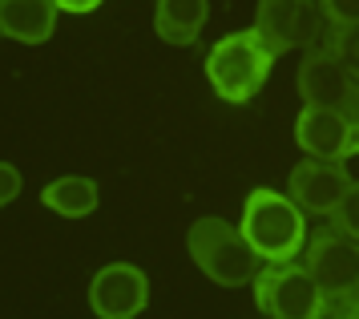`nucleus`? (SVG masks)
Returning a JSON list of instances; mask_svg holds the SVG:
<instances>
[{"mask_svg": "<svg viewBox=\"0 0 359 319\" xmlns=\"http://www.w3.org/2000/svg\"><path fill=\"white\" fill-rule=\"evenodd\" d=\"M315 319H335V311H319V315H315Z\"/></svg>", "mask_w": 359, "mask_h": 319, "instance_id": "aec40b11", "label": "nucleus"}, {"mask_svg": "<svg viewBox=\"0 0 359 319\" xmlns=\"http://www.w3.org/2000/svg\"><path fill=\"white\" fill-rule=\"evenodd\" d=\"M294 142L307 158L319 162H343L347 154H355L359 145V126L347 122L343 113L323 110V105H303L294 117Z\"/></svg>", "mask_w": 359, "mask_h": 319, "instance_id": "1a4fd4ad", "label": "nucleus"}, {"mask_svg": "<svg viewBox=\"0 0 359 319\" xmlns=\"http://www.w3.org/2000/svg\"><path fill=\"white\" fill-rule=\"evenodd\" d=\"M335 319H359V295L351 299V304H343L339 311H335Z\"/></svg>", "mask_w": 359, "mask_h": 319, "instance_id": "6ab92c4d", "label": "nucleus"}, {"mask_svg": "<svg viewBox=\"0 0 359 319\" xmlns=\"http://www.w3.org/2000/svg\"><path fill=\"white\" fill-rule=\"evenodd\" d=\"M299 97L307 105L343 113L347 122L359 126V81L331 57V48H307L299 65Z\"/></svg>", "mask_w": 359, "mask_h": 319, "instance_id": "0eeeda50", "label": "nucleus"}, {"mask_svg": "<svg viewBox=\"0 0 359 319\" xmlns=\"http://www.w3.org/2000/svg\"><path fill=\"white\" fill-rule=\"evenodd\" d=\"M186 251L198 263V271L218 287L255 283V275L262 271V259L255 255V247L226 219H198L186 235Z\"/></svg>", "mask_w": 359, "mask_h": 319, "instance_id": "7ed1b4c3", "label": "nucleus"}, {"mask_svg": "<svg viewBox=\"0 0 359 319\" xmlns=\"http://www.w3.org/2000/svg\"><path fill=\"white\" fill-rule=\"evenodd\" d=\"M327 48H331V57L359 81V25H331Z\"/></svg>", "mask_w": 359, "mask_h": 319, "instance_id": "4468645a", "label": "nucleus"}, {"mask_svg": "<svg viewBox=\"0 0 359 319\" xmlns=\"http://www.w3.org/2000/svg\"><path fill=\"white\" fill-rule=\"evenodd\" d=\"M255 32L275 57L291 53V48H315L319 32H323V13L315 0H259Z\"/></svg>", "mask_w": 359, "mask_h": 319, "instance_id": "423d86ee", "label": "nucleus"}, {"mask_svg": "<svg viewBox=\"0 0 359 319\" xmlns=\"http://www.w3.org/2000/svg\"><path fill=\"white\" fill-rule=\"evenodd\" d=\"M210 16V4L206 0H158L154 8V32L162 37L165 45H194L202 25Z\"/></svg>", "mask_w": 359, "mask_h": 319, "instance_id": "f8f14e48", "label": "nucleus"}, {"mask_svg": "<svg viewBox=\"0 0 359 319\" xmlns=\"http://www.w3.org/2000/svg\"><path fill=\"white\" fill-rule=\"evenodd\" d=\"M238 230L246 235V242L255 247V255L262 263H294L307 251V219H303V210L291 202V194L266 190V186L246 194Z\"/></svg>", "mask_w": 359, "mask_h": 319, "instance_id": "f257e3e1", "label": "nucleus"}, {"mask_svg": "<svg viewBox=\"0 0 359 319\" xmlns=\"http://www.w3.org/2000/svg\"><path fill=\"white\" fill-rule=\"evenodd\" d=\"M355 150H359V145H355Z\"/></svg>", "mask_w": 359, "mask_h": 319, "instance_id": "412c9836", "label": "nucleus"}, {"mask_svg": "<svg viewBox=\"0 0 359 319\" xmlns=\"http://www.w3.org/2000/svg\"><path fill=\"white\" fill-rule=\"evenodd\" d=\"M319 13L331 25H359V0H319Z\"/></svg>", "mask_w": 359, "mask_h": 319, "instance_id": "dca6fc26", "label": "nucleus"}, {"mask_svg": "<svg viewBox=\"0 0 359 319\" xmlns=\"http://www.w3.org/2000/svg\"><path fill=\"white\" fill-rule=\"evenodd\" d=\"M20 186H25V178L13 162H0V207H8V202H17Z\"/></svg>", "mask_w": 359, "mask_h": 319, "instance_id": "f3484780", "label": "nucleus"}, {"mask_svg": "<svg viewBox=\"0 0 359 319\" xmlns=\"http://www.w3.org/2000/svg\"><path fill=\"white\" fill-rule=\"evenodd\" d=\"M275 53L262 45V37L255 29L226 32L218 45L206 53V81L210 89L230 105H246L250 97H259V89L271 77Z\"/></svg>", "mask_w": 359, "mask_h": 319, "instance_id": "f03ea898", "label": "nucleus"}, {"mask_svg": "<svg viewBox=\"0 0 359 319\" xmlns=\"http://www.w3.org/2000/svg\"><path fill=\"white\" fill-rule=\"evenodd\" d=\"M41 202L61 214V219H85L97 210V182L81 174H65V178H53L49 186L41 190Z\"/></svg>", "mask_w": 359, "mask_h": 319, "instance_id": "ddd939ff", "label": "nucleus"}, {"mask_svg": "<svg viewBox=\"0 0 359 319\" xmlns=\"http://www.w3.org/2000/svg\"><path fill=\"white\" fill-rule=\"evenodd\" d=\"M149 304V279L133 263H109L89 279V307L97 319H137Z\"/></svg>", "mask_w": 359, "mask_h": 319, "instance_id": "6e6552de", "label": "nucleus"}, {"mask_svg": "<svg viewBox=\"0 0 359 319\" xmlns=\"http://www.w3.org/2000/svg\"><path fill=\"white\" fill-rule=\"evenodd\" d=\"M347 190H351V174L343 170V162L307 158L287 178V194L303 214H335Z\"/></svg>", "mask_w": 359, "mask_h": 319, "instance_id": "9d476101", "label": "nucleus"}, {"mask_svg": "<svg viewBox=\"0 0 359 319\" xmlns=\"http://www.w3.org/2000/svg\"><path fill=\"white\" fill-rule=\"evenodd\" d=\"M303 267L315 279V287L323 291L327 311H339L359 295V242H351L339 230H323L307 242Z\"/></svg>", "mask_w": 359, "mask_h": 319, "instance_id": "39448f33", "label": "nucleus"}, {"mask_svg": "<svg viewBox=\"0 0 359 319\" xmlns=\"http://www.w3.org/2000/svg\"><path fill=\"white\" fill-rule=\"evenodd\" d=\"M61 13H93V8H101L105 0H53Z\"/></svg>", "mask_w": 359, "mask_h": 319, "instance_id": "a211bd4d", "label": "nucleus"}, {"mask_svg": "<svg viewBox=\"0 0 359 319\" xmlns=\"http://www.w3.org/2000/svg\"><path fill=\"white\" fill-rule=\"evenodd\" d=\"M57 4L53 0H0V37L20 45H45L57 32Z\"/></svg>", "mask_w": 359, "mask_h": 319, "instance_id": "9b49d317", "label": "nucleus"}, {"mask_svg": "<svg viewBox=\"0 0 359 319\" xmlns=\"http://www.w3.org/2000/svg\"><path fill=\"white\" fill-rule=\"evenodd\" d=\"M331 223H335L339 235H347L351 242H359V182H351V190L343 194V202H339V210L331 214Z\"/></svg>", "mask_w": 359, "mask_h": 319, "instance_id": "2eb2a0df", "label": "nucleus"}, {"mask_svg": "<svg viewBox=\"0 0 359 319\" xmlns=\"http://www.w3.org/2000/svg\"><path fill=\"white\" fill-rule=\"evenodd\" d=\"M255 307L262 319H315L327 299L303 263H266L255 275Z\"/></svg>", "mask_w": 359, "mask_h": 319, "instance_id": "20e7f679", "label": "nucleus"}]
</instances>
